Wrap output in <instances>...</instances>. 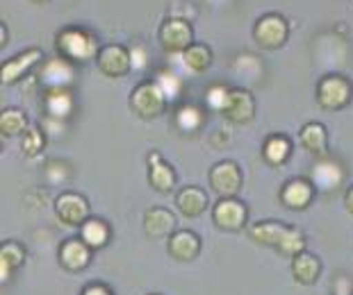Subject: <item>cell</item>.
I'll return each mask as SVG.
<instances>
[{
	"label": "cell",
	"instance_id": "1",
	"mask_svg": "<svg viewBox=\"0 0 353 295\" xmlns=\"http://www.w3.org/2000/svg\"><path fill=\"white\" fill-rule=\"evenodd\" d=\"M249 234L253 241L278 250V252L290 256V259L305 252V234L292 225H283L278 221H260L249 227Z\"/></svg>",
	"mask_w": 353,
	"mask_h": 295
},
{
	"label": "cell",
	"instance_id": "2",
	"mask_svg": "<svg viewBox=\"0 0 353 295\" xmlns=\"http://www.w3.org/2000/svg\"><path fill=\"white\" fill-rule=\"evenodd\" d=\"M55 45H57L59 57L69 59L71 64L73 62L87 64V62H92V59L99 57V52H101L99 39L82 28H64L62 32L57 34Z\"/></svg>",
	"mask_w": 353,
	"mask_h": 295
},
{
	"label": "cell",
	"instance_id": "3",
	"mask_svg": "<svg viewBox=\"0 0 353 295\" xmlns=\"http://www.w3.org/2000/svg\"><path fill=\"white\" fill-rule=\"evenodd\" d=\"M169 98L164 96V91L160 89L155 80H146L132 89L130 94V109L137 113L139 118L153 120L157 116H162L167 111Z\"/></svg>",
	"mask_w": 353,
	"mask_h": 295
},
{
	"label": "cell",
	"instance_id": "4",
	"mask_svg": "<svg viewBox=\"0 0 353 295\" xmlns=\"http://www.w3.org/2000/svg\"><path fill=\"white\" fill-rule=\"evenodd\" d=\"M351 96L353 87L344 75H326V78H321L317 87V102L326 111L344 109L351 102Z\"/></svg>",
	"mask_w": 353,
	"mask_h": 295
},
{
	"label": "cell",
	"instance_id": "5",
	"mask_svg": "<svg viewBox=\"0 0 353 295\" xmlns=\"http://www.w3.org/2000/svg\"><path fill=\"white\" fill-rule=\"evenodd\" d=\"M210 186L212 191L219 195V198H237V193L242 191V184H244V175H242V168L230 162V159H223V162L214 164L210 168Z\"/></svg>",
	"mask_w": 353,
	"mask_h": 295
},
{
	"label": "cell",
	"instance_id": "6",
	"mask_svg": "<svg viewBox=\"0 0 353 295\" xmlns=\"http://www.w3.org/2000/svg\"><path fill=\"white\" fill-rule=\"evenodd\" d=\"M288 34H290L288 21L281 14H265L262 19H258L253 28V39L265 50L283 48L285 41H288Z\"/></svg>",
	"mask_w": 353,
	"mask_h": 295
},
{
	"label": "cell",
	"instance_id": "7",
	"mask_svg": "<svg viewBox=\"0 0 353 295\" xmlns=\"http://www.w3.org/2000/svg\"><path fill=\"white\" fill-rule=\"evenodd\" d=\"M157 41L169 55H183L194 41V30L185 19H169L157 30Z\"/></svg>",
	"mask_w": 353,
	"mask_h": 295
},
{
	"label": "cell",
	"instance_id": "8",
	"mask_svg": "<svg viewBox=\"0 0 353 295\" xmlns=\"http://www.w3.org/2000/svg\"><path fill=\"white\" fill-rule=\"evenodd\" d=\"M55 216L59 218V223H64L66 227H82L92 218L89 216L87 198L76 191H64L62 195H57Z\"/></svg>",
	"mask_w": 353,
	"mask_h": 295
},
{
	"label": "cell",
	"instance_id": "9",
	"mask_svg": "<svg viewBox=\"0 0 353 295\" xmlns=\"http://www.w3.org/2000/svg\"><path fill=\"white\" fill-rule=\"evenodd\" d=\"M212 221L226 232H239L249 221V209L237 198H219V202L212 207Z\"/></svg>",
	"mask_w": 353,
	"mask_h": 295
},
{
	"label": "cell",
	"instance_id": "10",
	"mask_svg": "<svg viewBox=\"0 0 353 295\" xmlns=\"http://www.w3.org/2000/svg\"><path fill=\"white\" fill-rule=\"evenodd\" d=\"M99 71L105 78H123V75L132 68V57L130 50L121 43H108L103 45L99 57H96Z\"/></svg>",
	"mask_w": 353,
	"mask_h": 295
},
{
	"label": "cell",
	"instance_id": "11",
	"mask_svg": "<svg viewBox=\"0 0 353 295\" xmlns=\"http://www.w3.org/2000/svg\"><path fill=\"white\" fill-rule=\"evenodd\" d=\"M223 116H226L230 123L235 125H246L251 123L255 116V98L249 89H230L228 94V102L223 107Z\"/></svg>",
	"mask_w": 353,
	"mask_h": 295
},
{
	"label": "cell",
	"instance_id": "12",
	"mask_svg": "<svg viewBox=\"0 0 353 295\" xmlns=\"http://www.w3.org/2000/svg\"><path fill=\"white\" fill-rule=\"evenodd\" d=\"M73 78H76L73 64L64 57L48 59L39 71V82L46 87V91L48 89H69L73 85Z\"/></svg>",
	"mask_w": 353,
	"mask_h": 295
},
{
	"label": "cell",
	"instance_id": "13",
	"mask_svg": "<svg viewBox=\"0 0 353 295\" xmlns=\"http://www.w3.org/2000/svg\"><path fill=\"white\" fill-rule=\"evenodd\" d=\"M59 263L64 270L80 272L92 263V248H89L80 237L78 239H66L59 245Z\"/></svg>",
	"mask_w": 353,
	"mask_h": 295
},
{
	"label": "cell",
	"instance_id": "14",
	"mask_svg": "<svg viewBox=\"0 0 353 295\" xmlns=\"http://www.w3.org/2000/svg\"><path fill=\"white\" fill-rule=\"evenodd\" d=\"M146 162H148V182H151V186L155 191H160V193L174 191L176 171L164 162V157L157 153V150H151L146 157Z\"/></svg>",
	"mask_w": 353,
	"mask_h": 295
},
{
	"label": "cell",
	"instance_id": "15",
	"mask_svg": "<svg viewBox=\"0 0 353 295\" xmlns=\"http://www.w3.org/2000/svg\"><path fill=\"white\" fill-rule=\"evenodd\" d=\"M176 216L174 211L164 207H151L144 211V232L151 239H169L171 234H176Z\"/></svg>",
	"mask_w": 353,
	"mask_h": 295
},
{
	"label": "cell",
	"instance_id": "16",
	"mask_svg": "<svg viewBox=\"0 0 353 295\" xmlns=\"http://www.w3.org/2000/svg\"><path fill=\"white\" fill-rule=\"evenodd\" d=\"M43 59V52L39 48H28L23 52H19L17 57L7 59L3 64V85H14V82H19L23 75L30 71V68H34Z\"/></svg>",
	"mask_w": 353,
	"mask_h": 295
},
{
	"label": "cell",
	"instance_id": "17",
	"mask_svg": "<svg viewBox=\"0 0 353 295\" xmlns=\"http://www.w3.org/2000/svg\"><path fill=\"white\" fill-rule=\"evenodd\" d=\"M167 250L176 261H194L201 254V237L192 230H178L169 237Z\"/></svg>",
	"mask_w": 353,
	"mask_h": 295
},
{
	"label": "cell",
	"instance_id": "18",
	"mask_svg": "<svg viewBox=\"0 0 353 295\" xmlns=\"http://www.w3.org/2000/svg\"><path fill=\"white\" fill-rule=\"evenodd\" d=\"M310 182L314 184V188H319V191H324V193H330L344 182V171H342L340 164L333 162V159L321 157L319 162L312 166V179Z\"/></svg>",
	"mask_w": 353,
	"mask_h": 295
},
{
	"label": "cell",
	"instance_id": "19",
	"mask_svg": "<svg viewBox=\"0 0 353 295\" xmlns=\"http://www.w3.org/2000/svg\"><path fill=\"white\" fill-rule=\"evenodd\" d=\"M314 198V184L310 179H290L281 191V202L288 209H305Z\"/></svg>",
	"mask_w": 353,
	"mask_h": 295
},
{
	"label": "cell",
	"instance_id": "20",
	"mask_svg": "<svg viewBox=\"0 0 353 295\" xmlns=\"http://www.w3.org/2000/svg\"><path fill=\"white\" fill-rule=\"evenodd\" d=\"M208 204V193L201 186H185L176 195V207L187 218H199L201 214H205Z\"/></svg>",
	"mask_w": 353,
	"mask_h": 295
},
{
	"label": "cell",
	"instance_id": "21",
	"mask_svg": "<svg viewBox=\"0 0 353 295\" xmlns=\"http://www.w3.org/2000/svg\"><path fill=\"white\" fill-rule=\"evenodd\" d=\"M73 107H76V100L69 89H48L43 96V109L50 118L66 120L73 113Z\"/></svg>",
	"mask_w": 353,
	"mask_h": 295
},
{
	"label": "cell",
	"instance_id": "22",
	"mask_svg": "<svg viewBox=\"0 0 353 295\" xmlns=\"http://www.w3.org/2000/svg\"><path fill=\"white\" fill-rule=\"evenodd\" d=\"M292 275L294 282L301 286H312L321 275V261L312 252H301L292 259Z\"/></svg>",
	"mask_w": 353,
	"mask_h": 295
},
{
	"label": "cell",
	"instance_id": "23",
	"mask_svg": "<svg viewBox=\"0 0 353 295\" xmlns=\"http://www.w3.org/2000/svg\"><path fill=\"white\" fill-rule=\"evenodd\" d=\"M299 139H301V146L307 153L317 155V157H326L328 153V132L321 123H305L299 132Z\"/></svg>",
	"mask_w": 353,
	"mask_h": 295
},
{
	"label": "cell",
	"instance_id": "24",
	"mask_svg": "<svg viewBox=\"0 0 353 295\" xmlns=\"http://www.w3.org/2000/svg\"><path fill=\"white\" fill-rule=\"evenodd\" d=\"M26 261V248L17 241H5L0 245V279L7 282L14 270H19Z\"/></svg>",
	"mask_w": 353,
	"mask_h": 295
},
{
	"label": "cell",
	"instance_id": "25",
	"mask_svg": "<svg viewBox=\"0 0 353 295\" xmlns=\"http://www.w3.org/2000/svg\"><path fill=\"white\" fill-rule=\"evenodd\" d=\"M110 237H112V230H110L108 221H103V218H89V221L80 227V239L92 250L105 248Z\"/></svg>",
	"mask_w": 353,
	"mask_h": 295
},
{
	"label": "cell",
	"instance_id": "26",
	"mask_svg": "<svg viewBox=\"0 0 353 295\" xmlns=\"http://www.w3.org/2000/svg\"><path fill=\"white\" fill-rule=\"evenodd\" d=\"M292 155V143L285 134H272L267 136L265 146H262V157L269 166H283Z\"/></svg>",
	"mask_w": 353,
	"mask_h": 295
},
{
	"label": "cell",
	"instance_id": "27",
	"mask_svg": "<svg viewBox=\"0 0 353 295\" xmlns=\"http://www.w3.org/2000/svg\"><path fill=\"white\" fill-rule=\"evenodd\" d=\"M183 64L187 71L192 73H205L212 66V50L203 43H192L190 48L183 52Z\"/></svg>",
	"mask_w": 353,
	"mask_h": 295
},
{
	"label": "cell",
	"instance_id": "28",
	"mask_svg": "<svg viewBox=\"0 0 353 295\" xmlns=\"http://www.w3.org/2000/svg\"><path fill=\"white\" fill-rule=\"evenodd\" d=\"M28 113L19 107H7L0 113V132L3 136H17L28 132Z\"/></svg>",
	"mask_w": 353,
	"mask_h": 295
},
{
	"label": "cell",
	"instance_id": "29",
	"mask_svg": "<svg viewBox=\"0 0 353 295\" xmlns=\"http://www.w3.org/2000/svg\"><path fill=\"white\" fill-rule=\"evenodd\" d=\"M176 125L183 132H199L203 127V111L196 105H183L176 113Z\"/></svg>",
	"mask_w": 353,
	"mask_h": 295
},
{
	"label": "cell",
	"instance_id": "30",
	"mask_svg": "<svg viewBox=\"0 0 353 295\" xmlns=\"http://www.w3.org/2000/svg\"><path fill=\"white\" fill-rule=\"evenodd\" d=\"M155 82L160 85V89L164 91V96H167L169 100L171 98H178L180 91H183V80H180V75L171 71V68H162V71H157Z\"/></svg>",
	"mask_w": 353,
	"mask_h": 295
},
{
	"label": "cell",
	"instance_id": "31",
	"mask_svg": "<svg viewBox=\"0 0 353 295\" xmlns=\"http://www.w3.org/2000/svg\"><path fill=\"white\" fill-rule=\"evenodd\" d=\"M43 143H46V132H41L39 127H28L23 134V153L28 157H37L41 153Z\"/></svg>",
	"mask_w": 353,
	"mask_h": 295
},
{
	"label": "cell",
	"instance_id": "32",
	"mask_svg": "<svg viewBox=\"0 0 353 295\" xmlns=\"http://www.w3.org/2000/svg\"><path fill=\"white\" fill-rule=\"evenodd\" d=\"M228 94H230V89L228 87H223V85H214V87H210L208 89V105H210V109H214V111H223V107H226V102H228Z\"/></svg>",
	"mask_w": 353,
	"mask_h": 295
},
{
	"label": "cell",
	"instance_id": "33",
	"mask_svg": "<svg viewBox=\"0 0 353 295\" xmlns=\"http://www.w3.org/2000/svg\"><path fill=\"white\" fill-rule=\"evenodd\" d=\"M41 125H43V130H46L48 136H62V132L66 130L64 120H57V118H50V116L43 118Z\"/></svg>",
	"mask_w": 353,
	"mask_h": 295
},
{
	"label": "cell",
	"instance_id": "34",
	"mask_svg": "<svg viewBox=\"0 0 353 295\" xmlns=\"http://www.w3.org/2000/svg\"><path fill=\"white\" fill-rule=\"evenodd\" d=\"M130 57H132V68H137V71H141V68L148 64L144 45H134V48H130Z\"/></svg>",
	"mask_w": 353,
	"mask_h": 295
},
{
	"label": "cell",
	"instance_id": "35",
	"mask_svg": "<svg viewBox=\"0 0 353 295\" xmlns=\"http://www.w3.org/2000/svg\"><path fill=\"white\" fill-rule=\"evenodd\" d=\"M333 295H353V284L349 277H337L333 286Z\"/></svg>",
	"mask_w": 353,
	"mask_h": 295
},
{
	"label": "cell",
	"instance_id": "36",
	"mask_svg": "<svg viewBox=\"0 0 353 295\" xmlns=\"http://www.w3.org/2000/svg\"><path fill=\"white\" fill-rule=\"evenodd\" d=\"M80 295H114V293L110 291V286H105L101 282H94V284H87Z\"/></svg>",
	"mask_w": 353,
	"mask_h": 295
},
{
	"label": "cell",
	"instance_id": "37",
	"mask_svg": "<svg viewBox=\"0 0 353 295\" xmlns=\"http://www.w3.org/2000/svg\"><path fill=\"white\" fill-rule=\"evenodd\" d=\"M344 207H347V211L353 216V184L349 186V191L344 193Z\"/></svg>",
	"mask_w": 353,
	"mask_h": 295
},
{
	"label": "cell",
	"instance_id": "38",
	"mask_svg": "<svg viewBox=\"0 0 353 295\" xmlns=\"http://www.w3.org/2000/svg\"><path fill=\"white\" fill-rule=\"evenodd\" d=\"M30 3H34V5H41V3H46V0H30Z\"/></svg>",
	"mask_w": 353,
	"mask_h": 295
},
{
	"label": "cell",
	"instance_id": "39",
	"mask_svg": "<svg viewBox=\"0 0 353 295\" xmlns=\"http://www.w3.org/2000/svg\"><path fill=\"white\" fill-rule=\"evenodd\" d=\"M151 295H160V293H151Z\"/></svg>",
	"mask_w": 353,
	"mask_h": 295
}]
</instances>
